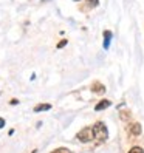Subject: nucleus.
<instances>
[{"instance_id":"nucleus-1","label":"nucleus","mask_w":144,"mask_h":153,"mask_svg":"<svg viewBox=\"0 0 144 153\" xmlns=\"http://www.w3.org/2000/svg\"><path fill=\"white\" fill-rule=\"evenodd\" d=\"M92 131H93V139H96L98 142H104L109 138V131H107V127L104 122H96L93 127H92Z\"/></svg>"},{"instance_id":"nucleus-2","label":"nucleus","mask_w":144,"mask_h":153,"mask_svg":"<svg viewBox=\"0 0 144 153\" xmlns=\"http://www.w3.org/2000/svg\"><path fill=\"white\" fill-rule=\"evenodd\" d=\"M76 138L81 141V142H90L93 139V131H92V127H85L82 128L78 134H76Z\"/></svg>"},{"instance_id":"nucleus-3","label":"nucleus","mask_w":144,"mask_h":153,"mask_svg":"<svg viewBox=\"0 0 144 153\" xmlns=\"http://www.w3.org/2000/svg\"><path fill=\"white\" fill-rule=\"evenodd\" d=\"M92 91H93L95 94H104V93H105V87H104V84H101V82H95V84L92 85Z\"/></svg>"},{"instance_id":"nucleus-4","label":"nucleus","mask_w":144,"mask_h":153,"mask_svg":"<svg viewBox=\"0 0 144 153\" xmlns=\"http://www.w3.org/2000/svg\"><path fill=\"white\" fill-rule=\"evenodd\" d=\"M110 105H112V102H110V101H107V99H104V101L98 102V104L95 105V110H96V111H101V110H105V108H109Z\"/></svg>"},{"instance_id":"nucleus-5","label":"nucleus","mask_w":144,"mask_h":153,"mask_svg":"<svg viewBox=\"0 0 144 153\" xmlns=\"http://www.w3.org/2000/svg\"><path fill=\"white\" fill-rule=\"evenodd\" d=\"M129 131L133 134V136H138V134H141V124L133 122L130 127H129Z\"/></svg>"},{"instance_id":"nucleus-6","label":"nucleus","mask_w":144,"mask_h":153,"mask_svg":"<svg viewBox=\"0 0 144 153\" xmlns=\"http://www.w3.org/2000/svg\"><path fill=\"white\" fill-rule=\"evenodd\" d=\"M112 31H109V30H105L104 31V48L105 50H109V47H110V42H112Z\"/></svg>"},{"instance_id":"nucleus-7","label":"nucleus","mask_w":144,"mask_h":153,"mask_svg":"<svg viewBox=\"0 0 144 153\" xmlns=\"http://www.w3.org/2000/svg\"><path fill=\"white\" fill-rule=\"evenodd\" d=\"M51 108V104H39L34 107V113H40V111H47Z\"/></svg>"},{"instance_id":"nucleus-8","label":"nucleus","mask_w":144,"mask_h":153,"mask_svg":"<svg viewBox=\"0 0 144 153\" xmlns=\"http://www.w3.org/2000/svg\"><path fill=\"white\" fill-rule=\"evenodd\" d=\"M51 153H71L68 149H65V147H59V149H56V150H53Z\"/></svg>"},{"instance_id":"nucleus-9","label":"nucleus","mask_w":144,"mask_h":153,"mask_svg":"<svg viewBox=\"0 0 144 153\" xmlns=\"http://www.w3.org/2000/svg\"><path fill=\"white\" fill-rule=\"evenodd\" d=\"M127 153H144V150H143L141 147H132Z\"/></svg>"},{"instance_id":"nucleus-10","label":"nucleus","mask_w":144,"mask_h":153,"mask_svg":"<svg viewBox=\"0 0 144 153\" xmlns=\"http://www.w3.org/2000/svg\"><path fill=\"white\" fill-rule=\"evenodd\" d=\"M67 43H68V42H67L65 39H64V40H60V42L57 43V48H64V47H65V45H67Z\"/></svg>"},{"instance_id":"nucleus-11","label":"nucleus","mask_w":144,"mask_h":153,"mask_svg":"<svg viewBox=\"0 0 144 153\" xmlns=\"http://www.w3.org/2000/svg\"><path fill=\"white\" fill-rule=\"evenodd\" d=\"M121 116H122V119L125 121V119H129V116H130V113H129V111H124V113H121Z\"/></svg>"},{"instance_id":"nucleus-12","label":"nucleus","mask_w":144,"mask_h":153,"mask_svg":"<svg viewBox=\"0 0 144 153\" xmlns=\"http://www.w3.org/2000/svg\"><path fill=\"white\" fill-rule=\"evenodd\" d=\"M3 127H5V119L0 118V128H3Z\"/></svg>"},{"instance_id":"nucleus-13","label":"nucleus","mask_w":144,"mask_h":153,"mask_svg":"<svg viewBox=\"0 0 144 153\" xmlns=\"http://www.w3.org/2000/svg\"><path fill=\"white\" fill-rule=\"evenodd\" d=\"M90 5H98V0H87Z\"/></svg>"},{"instance_id":"nucleus-14","label":"nucleus","mask_w":144,"mask_h":153,"mask_svg":"<svg viewBox=\"0 0 144 153\" xmlns=\"http://www.w3.org/2000/svg\"><path fill=\"white\" fill-rule=\"evenodd\" d=\"M76 2H78V0H76Z\"/></svg>"}]
</instances>
